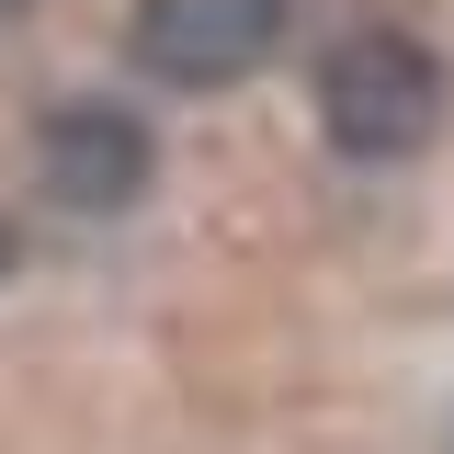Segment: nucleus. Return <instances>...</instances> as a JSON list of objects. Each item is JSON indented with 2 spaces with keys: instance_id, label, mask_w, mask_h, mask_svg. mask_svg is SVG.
I'll return each instance as SVG.
<instances>
[{
  "instance_id": "nucleus-1",
  "label": "nucleus",
  "mask_w": 454,
  "mask_h": 454,
  "mask_svg": "<svg viewBox=\"0 0 454 454\" xmlns=\"http://www.w3.org/2000/svg\"><path fill=\"white\" fill-rule=\"evenodd\" d=\"M432 125H443V57L420 46L409 23H352L318 57V137L340 160H364V170L420 160Z\"/></svg>"
},
{
  "instance_id": "nucleus-2",
  "label": "nucleus",
  "mask_w": 454,
  "mask_h": 454,
  "mask_svg": "<svg viewBox=\"0 0 454 454\" xmlns=\"http://www.w3.org/2000/svg\"><path fill=\"white\" fill-rule=\"evenodd\" d=\"M284 12L295 0H137L125 57L148 80H170V91H227L284 46Z\"/></svg>"
},
{
  "instance_id": "nucleus-3",
  "label": "nucleus",
  "mask_w": 454,
  "mask_h": 454,
  "mask_svg": "<svg viewBox=\"0 0 454 454\" xmlns=\"http://www.w3.org/2000/svg\"><path fill=\"white\" fill-rule=\"evenodd\" d=\"M46 193L68 216H125L148 193V125L125 103H68L46 114Z\"/></svg>"
},
{
  "instance_id": "nucleus-4",
  "label": "nucleus",
  "mask_w": 454,
  "mask_h": 454,
  "mask_svg": "<svg viewBox=\"0 0 454 454\" xmlns=\"http://www.w3.org/2000/svg\"><path fill=\"white\" fill-rule=\"evenodd\" d=\"M12 250H23V239H12V216H0V273H12Z\"/></svg>"
}]
</instances>
